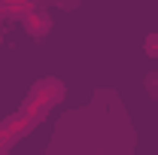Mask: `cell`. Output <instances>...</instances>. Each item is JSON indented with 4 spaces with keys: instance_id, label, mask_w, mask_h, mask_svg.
<instances>
[{
    "instance_id": "cell-1",
    "label": "cell",
    "mask_w": 158,
    "mask_h": 155,
    "mask_svg": "<svg viewBox=\"0 0 158 155\" xmlns=\"http://www.w3.org/2000/svg\"><path fill=\"white\" fill-rule=\"evenodd\" d=\"M134 149V131L125 116V107L116 91L100 88L91 107L82 113H67L58 122V134L52 137L49 152H110L122 155Z\"/></svg>"
},
{
    "instance_id": "cell-2",
    "label": "cell",
    "mask_w": 158,
    "mask_h": 155,
    "mask_svg": "<svg viewBox=\"0 0 158 155\" xmlns=\"http://www.w3.org/2000/svg\"><path fill=\"white\" fill-rule=\"evenodd\" d=\"M64 94H67V88H64V82H61V79H40L37 85L27 91L24 103H21V113H27V116L40 125L43 119L49 116V107L61 103Z\"/></svg>"
},
{
    "instance_id": "cell-3",
    "label": "cell",
    "mask_w": 158,
    "mask_h": 155,
    "mask_svg": "<svg viewBox=\"0 0 158 155\" xmlns=\"http://www.w3.org/2000/svg\"><path fill=\"white\" fill-rule=\"evenodd\" d=\"M34 128H37V122L27 116V113H21V110L15 113V116L3 119V122H0V152L12 149L21 137L27 134V131H34Z\"/></svg>"
},
{
    "instance_id": "cell-4",
    "label": "cell",
    "mask_w": 158,
    "mask_h": 155,
    "mask_svg": "<svg viewBox=\"0 0 158 155\" xmlns=\"http://www.w3.org/2000/svg\"><path fill=\"white\" fill-rule=\"evenodd\" d=\"M21 24H24L27 34H34V37H46L49 27H52V19H49V12H43V9H31L27 15H21Z\"/></svg>"
},
{
    "instance_id": "cell-5",
    "label": "cell",
    "mask_w": 158,
    "mask_h": 155,
    "mask_svg": "<svg viewBox=\"0 0 158 155\" xmlns=\"http://www.w3.org/2000/svg\"><path fill=\"white\" fill-rule=\"evenodd\" d=\"M0 6L6 9V15L21 19V15H27L31 9H37V0H0Z\"/></svg>"
},
{
    "instance_id": "cell-6",
    "label": "cell",
    "mask_w": 158,
    "mask_h": 155,
    "mask_svg": "<svg viewBox=\"0 0 158 155\" xmlns=\"http://www.w3.org/2000/svg\"><path fill=\"white\" fill-rule=\"evenodd\" d=\"M143 49H146L152 58H158V34H149V37H146V43H143Z\"/></svg>"
},
{
    "instance_id": "cell-7",
    "label": "cell",
    "mask_w": 158,
    "mask_h": 155,
    "mask_svg": "<svg viewBox=\"0 0 158 155\" xmlns=\"http://www.w3.org/2000/svg\"><path fill=\"white\" fill-rule=\"evenodd\" d=\"M146 88H149V94L158 97V73H152V76L146 79Z\"/></svg>"
},
{
    "instance_id": "cell-8",
    "label": "cell",
    "mask_w": 158,
    "mask_h": 155,
    "mask_svg": "<svg viewBox=\"0 0 158 155\" xmlns=\"http://www.w3.org/2000/svg\"><path fill=\"white\" fill-rule=\"evenodd\" d=\"M49 3H55V6H64V9H73L79 0H49Z\"/></svg>"
},
{
    "instance_id": "cell-9",
    "label": "cell",
    "mask_w": 158,
    "mask_h": 155,
    "mask_svg": "<svg viewBox=\"0 0 158 155\" xmlns=\"http://www.w3.org/2000/svg\"><path fill=\"white\" fill-rule=\"evenodd\" d=\"M3 15H6V9H3V6H0V21H3Z\"/></svg>"
}]
</instances>
